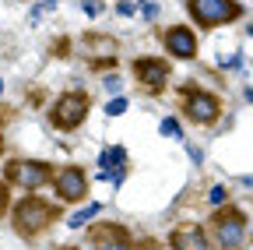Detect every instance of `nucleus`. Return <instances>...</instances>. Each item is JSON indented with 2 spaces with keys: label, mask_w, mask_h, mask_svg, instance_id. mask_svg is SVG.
<instances>
[{
  "label": "nucleus",
  "mask_w": 253,
  "mask_h": 250,
  "mask_svg": "<svg viewBox=\"0 0 253 250\" xmlns=\"http://www.w3.org/2000/svg\"><path fill=\"white\" fill-rule=\"evenodd\" d=\"M53 218H56V208H53L49 201L36 198V194H25V198L14 204V211H11L14 233H18V236H25V240L39 236V233L53 222Z\"/></svg>",
  "instance_id": "obj_1"
},
{
  "label": "nucleus",
  "mask_w": 253,
  "mask_h": 250,
  "mask_svg": "<svg viewBox=\"0 0 253 250\" xmlns=\"http://www.w3.org/2000/svg\"><path fill=\"white\" fill-rule=\"evenodd\" d=\"M60 250H81V247H60Z\"/></svg>",
  "instance_id": "obj_26"
},
{
  "label": "nucleus",
  "mask_w": 253,
  "mask_h": 250,
  "mask_svg": "<svg viewBox=\"0 0 253 250\" xmlns=\"http://www.w3.org/2000/svg\"><path fill=\"white\" fill-rule=\"evenodd\" d=\"M81 11H84L88 18H95V14L102 11V0H81Z\"/></svg>",
  "instance_id": "obj_21"
},
{
  "label": "nucleus",
  "mask_w": 253,
  "mask_h": 250,
  "mask_svg": "<svg viewBox=\"0 0 253 250\" xmlns=\"http://www.w3.org/2000/svg\"><path fill=\"white\" fill-rule=\"evenodd\" d=\"M183 113H186L190 123H197V127H211L221 116V99L214 92H204V88H186L183 92Z\"/></svg>",
  "instance_id": "obj_5"
},
{
  "label": "nucleus",
  "mask_w": 253,
  "mask_h": 250,
  "mask_svg": "<svg viewBox=\"0 0 253 250\" xmlns=\"http://www.w3.org/2000/svg\"><path fill=\"white\" fill-rule=\"evenodd\" d=\"M56 4H60V0H39V4H32V11H28V25H36L39 18H46L49 11H56Z\"/></svg>",
  "instance_id": "obj_15"
},
{
  "label": "nucleus",
  "mask_w": 253,
  "mask_h": 250,
  "mask_svg": "<svg viewBox=\"0 0 253 250\" xmlns=\"http://www.w3.org/2000/svg\"><path fill=\"white\" fill-rule=\"evenodd\" d=\"M11 208V183L0 176V218H4V211Z\"/></svg>",
  "instance_id": "obj_19"
},
{
  "label": "nucleus",
  "mask_w": 253,
  "mask_h": 250,
  "mask_svg": "<svg viewBox=\"0 0 253 250\" xmlns=\"http://www.w3.org/2000/svg\"><path fill=\"white\" fill-rule=\"evenodd\" d=\"M162 46L172 60H194L197 50H201V39L190 25H169L162 32Z\"/></svg>",
  "instance_id": "obj_8"
},
{
  "label": "nucleus",
  "mask_w": 253,
  "mask_h": 250,
  "mask_svg": "<svg viewBox=\"0 0 253 250\" xmlns=\"http://www.w3.org/2000/svg\"><path fill=\"white\" fill-rule=\"evenodd\" d=\"M126 106H130V102H126V96H113V99L106 102V116H123Z\"/></svg>",
  "instance_id": "obj_17"
},
{
  "label": "nucleus",
  "mask_w": 253,
  "mask_h": 250,
  "mask_svg": "<svg viewBox=\"0 0 253 250\" xmlns=\"http://www.w3.org/2000/svg\"><path fill=\"white\" fill-rule=\"evenodd\" d=\"M7 183H18L21 191L36 194L39 187H46L53 180V166L42 162V159H21V162H7Z\"/></svg>",
  "instance_id": "obj_6"
},
{
  "label": "nucleus",
  "mask_w": 253,
  "mask_h": 250,
  "mask_svg": "<svg viewBox=\"0 0 253 250\" xmlns=\"http://www.w3.org/2000/svg\"><path fill=\"white\" fill-rule=\"evenodd\" d=\"M186 151H190V159H194L197 166H204V151H201L197 145H186Z\"/></svg>",
  "instance_id": "obj_22"
},
{
  "label": "nucleus",
  "mask_w": 253,
  "mask_h": 250,
  "mask_svg": "<svg viewBox=\"0 0 253 250\" xmlns=\"http://www.w3.org/2000/svg\"><path fill=\"white\" fill-rule=\"evenodd\" d=\"M169 243H172V250H211V240H208V233L201 226H179V229H172Z\"/></svg>",
  "instance_id": "obj_10"
},
{
  "label": "nucleus",
  "mask_w": 253,
  "mask_h": 250,
  "mask_svg": "<svg viewBox=\"0 0 253 250\" xmlns=\"http://www.w3.org/2000/svg\"><path fill=\"white\" fill-rule=\"evenodd\" d=\"M158 131H162V138H172V141H186L183 138V123L176 116H166L162 123H158Z\"/></svg>",
  "instance_id": "obj_14"
},
{
  "label": "nucleus",
  "mask_w": 253,
  "mask_h": 250,
  "mask_svg": "<svg viewBox=\"0 0 253 250\" xmlns=\"http://www.w3.org/2000/svg\"><path fill=\"white\" fill-rule=\"evenodd\" d=\"M49 183H53L56 201H63V204H78L88 198V176L81 166H60Z\"/></svg>",
  "instance_id": "obj_7"
},
{
  "label": "nucleus",
  "mask_w": 253,
  "mask_h": 250,
  "mask_svg": "<svg viewBox=\"0 0 253 250\" xmlns=\"http://www.w3.org/2000/svg\"><path fill=\"white\" fill-rule=\"evenodd\" d=\"M88 50L95 53V67H109V64H116V56H120V43L109 39V36L88 39Z\"/></svg>",
  "instance_id": "obj_11"
},
{
  "label": "nucleus",
  "mask_w": 253,
  "mask_h": 250,
  "mask_svg": "<svg viewBox=\"0 0 253 250\" xmlns=\"http://www.w3.org/2000/svg\"><path fill=\"white\" fill-rule=\"evenodd\" d=\"M137 14H141L144 21H155V18H158V4H155V0H141V4H137Z\"/></svg>",
  "instance_id": "obj_18"
},
{
  "label": "nucleus",
  "mask_w": 253,
  "mask_h": 250,
  "mask_svg": "<svg viewBox=\"0 0 253 250\" xmlns=\"http://www.w3.org/2000/svg\"><path fill=\"white\" fill-rule=\"evenodd\" d=\"M214 243H218V250H243L246 215L239 208H214Z\"/></svg>",
  "instance_id": "obj_3"
},
{
  "label": "nucleus",
  "mask_w": 253,
  "mask_h": 250,
  "mask_svg": "<svg viewBox=\"0 0 253 250\" xmlns=\"http://www.w3.org/2000/svg\"><path fill=\"white\" fill-rule=\"evenodd\" d=\"M225 67H229V71H239V67H243V53H232V56L225 60Z\"/></svg>",
  "instance_id": "obj_23"
},
{
  "label": "nucleus",
  "mask_w": 253,
  "mask_h": 250,
  "mask_svg": "<svg viewBox=\"0 0 253 250\" xmlns=\"http://www.w3.org/2000/svg\"><path fill=\"white\" fill-rule=\"evenodd\" d=\"M243 96H246V102L253 106V88H246V92H243Z\"/></svg>",
  "instance_id": "obj_25"
},
{
  "label": "nucleus",
  "mask_w": 253,
  "mask_h": 250,
  "mask_svg": "<svg viewBox=\"0 0 253 250\" xmlns=\"http://www.w3.org/2000/svg\"><path fill=\"white\" fill-rule=\"evenodd\" d=\"M134 74H137L141 88H148V92H162L169 85V78H172L169 60H162V56H141V60H134Z\"/></svg>",
  "instance_id": "obj_9"
},
{
  "label": "nucleus",
  "mask_w": 253,
  "mask_h": 250,
  "mask_svg": "<svg viewBox=\"0 0 253 250\" xmlns=\"http://www.w3.org/2000/svg\"><path fill=\"white\" fill-rule=\"evenodd\" d=\"M0 148H4V138H0Z\"/></svg>",
  "instance_id": "obj_29"
},
{
  "label": "nucleus",
  "mask_w": 253,
  "mask_h": 250,
  "mask_svg": "<svg viewBox=\"0 0 253 250\" xmlns=\"http://www.w3.org/2000/svg\"><path fill=\"white\" fill-rule=\"evenodd\" d=\"M186 14L201 28H221L243 18L239 0H186Z\"/></svg>",
  "instance_id": "obj_2"
},
{
  "label": "nucleus",
  "mask_w": 253,
  "mask_h": 250,
  "mask_svg": "<svg viewBox=\"0 0 253 250\" xmlns=\"http://www.w3.org/2000/svg\"><path fill=\"white\" fill-rule=\"evenodd\" d=\"M208 204H211V208H225V204H229V187L214 183L211 191H208Z\"/></svg>",
  "instance_id": "obj_16"
},
{
  "label": "nucleus",
  "mask_w": 253,
  "mask_h": 250,
  "mask_svg": "<svg viewBox=\"0 0 253 250\" xmlns=\"http://www.w3.org/2000/svg\"><path fill=\"white\" fill-rule=\"evenodd\" d=\"M99 211H102V204H84L81 211L71 215V222H67V226H71V229H84L91 218H99Z\"/></svg>",
  "instance_id": "obj_13"
},
{
  "label": "nucleus",
  "mask_w": 253,
  "mask_h": 250,
  "mask_svg": "<svg viewBox=\"0 0 253 250\" xmlns=\"http://www.w3.org/2000/svg\"><path fill=\"white\" fill-rule=\"evenodd\" d=\"M246 32H250V36H253V25H250V28H246Z\"/></svg>",
  "instance_id": "obj_28"
},
{
  "label": "nucleus",
  "mask_w": 253,
  "mask_h": 250,
  "mask_svg": "<svg viewBox=\"0 0 253 250\" xmlns=\"http://www.w3.org/2000/svg\"><path fill=\"white\" fill-rule=\"evenodd\" d=\"M88 106L91 102H88L84 92H63L49 109V123L56 131H78L84 123V116H88Z\"/></svg>",
  "instance_id": "obj_4"
},
{
  "label": "nucleus",
  "mask_w": 253,
  "mask_h": 250,
  "mask_svg": "<svg viewBox=\"0 0 253 250\" xmlns=\"http://www.w3.org/2000/svg\"><path fill=\"white\" fill-rule=\"evenodd\" d=\"M106 92H109V96H123V81H120V74H106Z\"/></svg>",
  "instance_id": "obj_20"
},
{
  "label": "nucleus",
  "mask_w": 253,
  "mask_h": 250,
  "mask_svg": "<svg viewBox=\"0 0 253 250\" xmlns=\"http://www.w3.org/2000/svg\"><path fill=\"white\" fill-rule=\"evenodd\" d=\"M116 11H120V14H134V11H137V7H134V4H130V0H120V4H116Z\"/></svg>",
  "instance_id": "obj_24"
},
{
  "label": "nucleus",
  "mask_w": 253,
  "mask_h": 250,
  "mask_svg": "<svg viewBox=\"0 0 253 250\" xmlns=\"http://www.w3.org/2000/svg\"><path fill=\"white\" fill-rule=\"evenodd\" d=\"M95 250H137V247H134L130 240H126L120 229H109V233H102V236H99Z\"/></svg>",
  "instance_id": "obj_12"
},
{
  "label": "nucleus",
  "mask_w": 253,
  "mask_h": 250,
  "mask_svg": "<svg viewBox=\"0 0 253 250\" xmlns=\"http://www.w3.org/2000/svg\"><path fill=\"white\" fill-rule=\"evenodd\" d=\"M0 96H4V78H0Z\"/></svg>",
  "instance_id": "obj_27"
}]
</instances>
